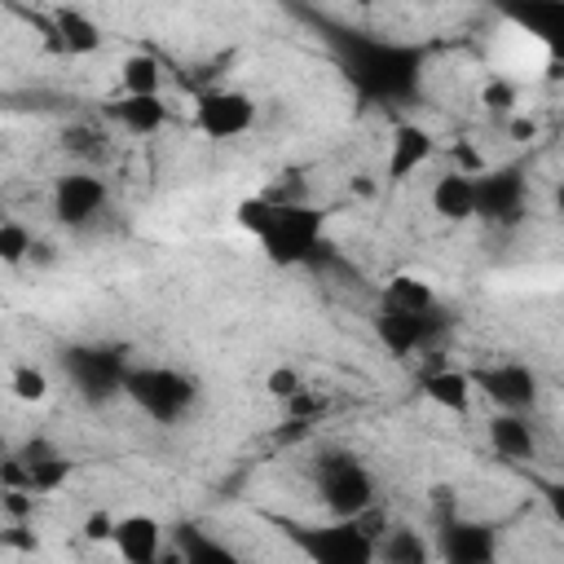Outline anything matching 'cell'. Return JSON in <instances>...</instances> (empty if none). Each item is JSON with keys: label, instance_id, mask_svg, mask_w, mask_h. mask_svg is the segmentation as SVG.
Listing matches in <instances>:
<instances>
[{"label": "cell", "instance_id": "6da1fadb", "mask_svg": "<svg viewBox=\"0 0 564 564\" xmlns=\"http://www.w3.org/2000/svg\"><path fill=\"white\" fill-rule=\"evenodd\" d=\"M234 220H238V225L260 242V251H264L273 264H282V269L313 260L317 247H322V225H326V216H322L313 203H273V198H264V194L242 198L238 212H234Z\"/></svg>", "mask_w": 564, "mask_h": 564}, {"label": "cell", "instance_id": "7a4b0ae2", "mask_svg": "<svg viewBox=\"0 0 564 564\" xmlns=\"http://www.w3.org/2000/svg\"><path fill=\"white\" fill-rule=\"evenodd\" d=\"M123 397L145 419L172 427V423L189 419V410L198 405V379L185 375V370H176V366H128Z\"/></svg>", "mask_w": 564, "mask_h": 564}, {"label": "cell", "instance_id": "3957f363", "mask_svg": "<svg viewBox=\"0 0 564 564\" xmlns=\"http://www.w3.org/2000/svg\"><path fill=\"white\" fill-rule=\"evenodd\" d=\"M313 480H317V498L330 511V520H357V516L375 511V498H379L375 471L357 454H348V449L317 454Z\"/></svg>", "mask_w": 564, "mask_h": 564}, {"label": "cell", "instance_id": "277c9868", "mask_svg": "<svg viewBox=\"0 0 564 564\" xmlns=\"http://www.w3.org/2000/svg\"><path fill=\"white\" fill-rule=\"evenodd\" d=\"M291 542L308 564H379L375 533L361 520H326V524H295Z\"/></svg>", "mask_w": 564, "mask_h": 564}, {"label": "cell", "instance_id": "5b68a950", "mask_svg": "<svg viewBox=\"0 0 564 564\" xmlns=\"http://www.w3.org/2000/svg\"><path fill=\"white\" fill-rule=\"evenodd\" d=\"M352 75H357V84L366 93L392 101V97H405L414 88L419 53L414 48H401V44H357Z\"/></svg>", "mask_w": 564, "mask_h": 564}, {"label": "cell", "instance_id": "8992f818", "mask_svg": "<svg viewBox=\"0 0 564 564\" xmlns=\"http://www.w3.org/2000/svg\"><path fill=\"white\" fill-rule=\"evenodd\" d=\"M256 97L242 93V88H207L198 93L194 101V128L207 137V141H234V137H247L256 128Z\"/></svg>", "mask_w": 564, "mask_h": 564}, {"label": "cell", "instance_id": "52a82bcc", "mask_svg": "<svg viewBox=\"0 0 564 564\" xmlns=\"http://www.w3.org/2000/svg\"><path fill=\"white\" fill-rule=\"evenodd\" d=\"M48 203H53L57 225H66V229H84V225H93V220L106 212L110 189H106V181H101L97 172H62V176L53 181Z\"/></svg>", "mask_w": 564, "mask_h": 564}, {"label": "cell", "instance_id": "ba28073f", "mask_svg": "<svg viewBox=\"0 0 564 564\" xmlns=\"http://www.w3.org/2000/svg\"><path fill=\"white\" fill-rule=\"evenodd\" d=\"M471 388H480L502 414H533L538 405V370L524 361H494L471 375Z\"/></svg>", "mask_w": 564, "mask_h": 564}, {"label": "cell", "instance_id": "9c48e42d", "mask_svg": "<svg viewBox=\"0 0 564 564\" xmlns=\"http://www.w3.org/2000/svg\"><path fill=\"white\" fill-rule=\"evenodd\" d=\"M66 366V379L75 383V392L84 401H106L115 392H123V375H128V361L110 348H70L62 357Z\"/></svg>", "mask_w": 564, "mask_h": 564}, {"label": "cell", "instance_id": "30bf717a", "mask_svg": "<svg viewBox=\"0 0 564 564\" xmlns=\"http://www.w3.org/2000/svg\"><path fill=\"white\" fill-rule=\"evenodd\" d=\"M436 560L441 564H494L498 560V533L485 520L449 516L436 533Z\"/></svg>", "mask_w": 564, "mask_h": 564}, {"label": "cell", "instance_id": "8fae6325", "mask_svg": "<svg viewBox=\"0 0 564 564\" xmlns=\"http://www.w3.org/2000/svg\"><path fill=\"white\" fill-rule=\"evenodd\" d=\"M432 159H436V137H432V128H423V123H397V128L388 132L383 176H388L392 185H401V181H410L414 172H423Z\"/></svg>", "mask_w": 564, "mask_h": 564}, {"label": "cell", "instance_id": "7c38bea8", "mask_svg": "<svg viewBox=\"0 0 564 564\" xmlns=\"http://www.w3.org/2000/svg\"><path fill=\"white\" fill-rule=\"evenodd\" d=\"M110 551H115L123 564H154V560L163 555V524H159L150 511H128V516L115 520Z\"/></svg>", "mask_w": 564, "mask_h": 564}, {"label": "cell", "instance_id": "4fadbf2b", "mask_svg": "<svg viewBox=\"0 0 564 564\" xmlns=\"http://www.w3.org/2000/svg\"><path fill=\"white\" fill-rule=\"evenodd\" d=\"M436 330V313H401V308H379L375 317V335L383 339V348L392 357H414Z\"/></svg>", "mask_w": 564, "mask_h": 564}, {"label": "cell", "instance_id": "5bb4252c", "mask_svg": "<svg viewBox=\"0 0 564 564\" xmlns=\"http://www.w3.org/2000/svg\"><path fill=\"white\" fill-rule=\"evenodd\" d=\"M48 26H53L48 48L70 53V57H88V53H97L106 44V31L97 26V18L84 13V9H70V4L48 9Z\"/></svg>", "mask_w": 564, "mask_h": 564}, {"label": "cell", "instance_id": "9a60e30c", "mask_svg": "<svg viewBox=\"0 0 564 564\" xmlns=\"http://www.w3.org/2000/svg\"><path fill=\"white\" fill-rule=\"evenodd\" d=\"M524 207V176L520 172H480L476 176V216L516 220Z\"/></svg>", "mask_w": 564, "mask_h": 564}, {"label": "cell", "instance_id": "2e32d148", "mask_svg": "<svg viewBox=\"0 0 564 564\" xmlns=\"http://www.w3.org/2000/svg\"><path fill=\"white\" fill-rule=\"evenodd\" d=\"M18 458H22V467H26V494H57L70 476H75V463L62 454V449H53L48 441H26L22 449H18Z\"/></svg>", "mask_w": 564, "mask_h": 564}, {"label": "cell", "instance_id": "e0dca14e", "mask_svg": "<svg viewBox=\"0 0 564 564\" xmlns=\"http://www.w3.org/2000/svg\"><path fill=\"white\" fill-rule=\"evenodd\" d=\"M485 436H489L494 454L507 458V463L538 458V427H533L529 414H502V410H494V419L485 423Z\"/></svg>", "mask_w": 564, "mask_h": 564}, {"label": "cell", "instance_id": "ac0fdd59", "mask_svg": "<svg viewBox=\"0 0 564 564\" xmlns=\"http://www.w3.org/2000/svg\"><path fill=\"white\" fill-rule=\"evenodd\" d=\"M427 203H432V212H436L441 220H449V225L476 220V176L454 172V167H449V172H441V176L432 181Z\"/></svg>", "mask_w": 564, "mask_h": 564}, {"label": "cell", "instance_id": "d6986e66", "mask_svg": "<svg viewBox=\"0 0 564 564\" xmlns=\"http://www.w3.org/2000/svg\"><path fill=\"white\" fill-rule=\"evenodd\" d=\"M375 560H379V564H436V546H432V538L419 533L414 524H392V529L379 533Z\"/></svg>", "mask_w": 564, "mask_h": 564}, {"label": "cell", "instance_id": "ffe728a7", "mask_svg": "<svg viewBox=\"0 0 564 564\" xmlns=\"http://www.w3.org/2000/svg\"><path fill=\"white\" fill-rule=\"evenodd\" d=\"M423 397H427L436 410H445V414H467V410H471V397H476L471 370L441 366V370L423 375Z\"/></svg>", "mask_w": 564, "mask_h": 564}, {"label": "cell", "instance_id": "44dd1931", "mask_svg": "<svg viewBox=\"0 0 564 564\" xmlns=\"http://www.w3.org/2000/svg\"><path fill=\"white\" fill-rule=\"evenodd\" d=\"M110 115H115V123H119L123 132H132V137H154V132H163V123L172 119V110H167L163 97H119V101L110 106Z\"/></svg>", "mask_w": 564, "mask_h": 564}, {"label": "cell", "instance_id": "7402d4cb", "mask_svg": "<svg viewBox=\"0 0 564 564\" xmlns=\"http://www.w3.org/2000/svg\"><path fill=\"white\" fill-rule=\"evenodd\" d=\"M176 551H181V564H247L229 542L212 538V533L198 529V524H185V529L176 533Z\"/></svg>", "mask_w": 564, "mask_h": 564}, {"label": "cell", "instance_id": "603a6c76", "mask_svg": "<svg viewBox=\"0 0 564 564\" xmlns=\"http://www.w3.org/2000/svg\"><path fill=\"white\" fill-rule=\"evenodd\" d=\"M123 97H163V62L154 53H128L119 62Z\"/></svg>", "mask_w": 564, "mask_h": 564}, {"label": "cell", "instance_id": "cb8c5ba5", "mask_svg": "<svg viewBox=\"0 0 564 564\" xmlns=\"http://www.w3.org/2000/svg\"><path fill=\"white\" fill-rule=\"evenodd\" d=\"M383 304L401 313H436V286L423 273H397L383 286Z\"/></svg>", "mask_w": 564, "mask_h": 564}, {"label": "cell", "instance_id": "d4e9b609", "mask_svg": "<svg viewBox=\"0 0 564 564\" xmlns=\"http://www.w3.org/2000/svg\"><path fill=\"white\" fill-rule=\"evenodd\" d=\"M9 397L22 401V405H44V401L53 397V379H48V370L35 366V361H18V366L9 370Z\"/></svg>", "mask_w": 564, "mask_h": 564}, {"label": "cell", "instance_id": "484cf974", "mask_svg": "<svg viewBox=\"0 0 564 564\" xmlns=\"http://www.w3.org/2000/svg\"><path fill=\"white\" fill-rule=\"evenodd\" d=\"M35 234L22 220H0V264H26Z\"/></svg>", "mask_w": 564, "mask_h": 564}, {"label": "cell", "instance_id": "4316f807", "mask_svg": "<svg viewBox=\"0 0 564 564\" xmlns=\"http://www.w3.org/2000/svg\"><path fill=\"white\" fill-rule=\"evenodd\" d=\"M304 388H308V383H304V375H300L295 366H273V370L264 375V392H269L273 401H282V405H286L295 392H304Z\"/></svg>", "mask_w": 564, "mask_h": 564}, {"label": "cell", "instance_id": "83f0119b", "mask_svg": "<svg viewBox=\"0 0 564 564\" xmlns=\"http://www.w3.org/2000/svg\"><path fill=\"white\" fill-rule=\"evenodd\" d=\"M115 511H106V507H93L88 516H84V524H79V538L88 542V546H110V538H115Z\"/></svg>", "mask_w": 564, "mask_h": 564}, {"label": "cell", "instance_id": "f1b7e54d", "mask_svg": "<svg viewBox=\"0 0 564 564\" xmlns=\"http://www.w3.org/2000/svg\"><path fill=\"white\" fill-rule=\"evenodd\" d=\"M282 410H286L295 423H304V419H317V414L326 410V397H317L313 388H304V392H295V397H291Z\"/></svg>", "mask_w": 564, "mask_h": 564}, {"label": "cell", "instance_id": "f546056e", "mask_svg": "<svg viewBox=\"0 0 564 564\" xmlns=\"http://www.w3.org/2000/svg\"><path fill=\"white\" fill-rule=\"evenodd\" d=\"M480 101L489 106V110H516V84H507V79H489L485 84V93H480Z\"/></svg>", "mask_w": 564, "mask_h": 564}, {"label": "cell", "instance_id": "4dcf8cb0", "mask_svg": "<svg viewBox=\"0 0 564 564\" xmlns=\"http://www.w3.org/2000/svg\"><path fill=\"white\" fill-rule=\"evenodd\" d=\"M511 132H516V137H533L538 123H533V119H511Z\"/></svg>", "mask_w": 564, "mask_h": 564}, {"label": "cell", "instance_id": "1f68e13d", "mask_svg": "<svg viewBox=\"0 0 564 564\" xmlns=\"http://www.w3.org/2000/svg\"><path fill=\"white\" fill-rule=\"evenodd\" d=\"M154 564H181V551H176V546H163V555H159Z\"/></svg>", "mask_w": 564, "mask_h": 564}]
</instances>
